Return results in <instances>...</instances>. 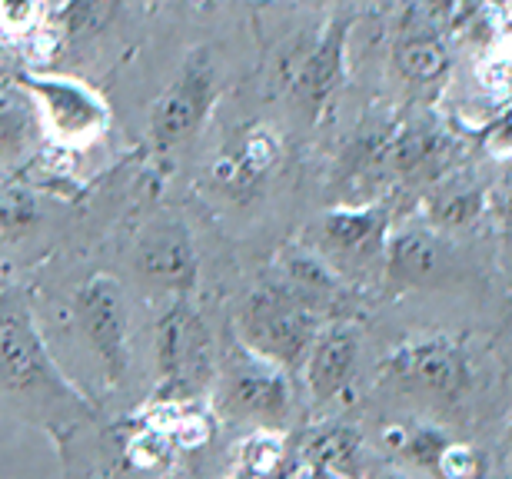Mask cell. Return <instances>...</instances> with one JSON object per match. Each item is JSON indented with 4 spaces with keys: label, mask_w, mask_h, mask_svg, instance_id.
I'll use <instances>...</instances> for the list:
<instances>
[{
    "label": "cell",
    "mask_w": 512,
    "mask_h": 479,
    "mask_svg": "<svg viewBox=\"0 0 512 479\" xmlns=\"http://www.w3.org/2000/svg\"><path fill=\"white\" fill-rule=\"evenodd\" d=\"M233 336L250 353L263 356L266 363L293 373L303 370L316 336H320V313L303 303L283 283L253 290L237 313Z\"/></svg>",
    "instance_id": "cell-1"
},
{
    "label": "cell",
    "mask_w": 512,
    "mask_h": 479,
    "mask_svg": "<svg viewBox=\"0 0 512 479\" xmlns=\"http://www.w3.org/2000/svg\"><path fill=\"white\" fill-rule=\"evenodd\" d=\"M380 376L393 390L436 406H459L473 386L466 346L449 333H416L399 340L380 363Z\"/></svg>",
    "instance_id": "cell-2"
},
{
    "label": "cell",
    "mask_w": 512,
    "mask_h": 479,
    "mask_svg": "<svg viewBox=\"0 0 512 479\" xmlns=\"http://www.w3.org/2000/svg\"><path fill=\"white\" fill-rule=\"evenodd\" d=\"M157 396L160 403H187L217 380V350L210 326L190 307L177 300L157 323Z\"/></svg>",
    "instance_id": "cell-3"
},
{
    "label": "cell",
    "mask_w": 512,
    "mask_h": 479,
    "mask_svg": "<svg viewBox=\"0 0 512 479\" xmlns=\"http://www.w3.org/2000/svg\"><path fill=\"white\" fill-rule=\"evenodd\" d=\"M220 406L237 420L256 423V430H280L293 406L286 370L250 353L233 336V353L220 370Z\"/></svg>",
    "instance_id": "cell-4"
},
{
    "label": "cell",
    "mask_w": 512,
    "mask_h": 479,
    "mask_svg": "<svg viewBox=\"0 0 512 479\" xmlns=\"http://www.w3.org/2000/svg\"><path fill=\"white\" fill-rule=\"evenodd\" d=\"M217 104V67L207 47L190 50L177 77L163 90L150 114V137L160 150L193 137Z\"/></svg>",
    "instance_id": "cell-5"
},
{
    "label": "cell",
    "mask_w": 512,
    "mask_h": 479,
    "mask_svg": "<svg viewBox=\"0 0 512 479\" xmlns=\"http://www.w3.org/2000/svg\"><path fill=\"white\" fill-rule=\"evenodd\" d=\"M17 80L34 97L44 130H50L57 140L80 147L107 134L110 107L84 80L57 74H20Z\"/></svg>",
    "instance_id": "cell-6"
},
{
    "label": "cell",
    "mask_w": 512,
    "mask_h": 479,
    "mask_svg": "<svg viewBox=\"0 0 512 479\" xmlns=\"http://www.w3.org/2000/svg\"><path fill=\"white\" fill-rule=\"evenodd\" d=\"M313 253L340 273L346 267H370L386 260L389 213L380 203H346L326 210L310 227Z\"/></svg>",
    "instance_id": "cell-7"
},
{
    "label": "cell",
    "mask_w": 512,
    "mask_h": 479,
    "mask_svg": "<svg viewBox=\"0 0 512 479\" xmlns=\"http://www.w3.org/2000/svg\"><path fill=\"white\" fill-rule=\"evenodd\" d=\"M0 386L20 396H60L77 400L74 390L60 380L54 363L40 343L27 310L20 303L0 307Z\"/></svg>",
    "instance_id": "cell-8"
},
{
    "label": "cell",
    "mask_w": 512,
    "mask_h": 479,
    "mask_svg": "<svg viewBox=\"0 0 512 479\" xmlns=\"http://www.w3.org/2000/svg\"><path fill=\"white\" fill-rule=\"evenodd\" d=\"M74 317L87 346L94 350L97 363L104 366L110 383H124L130 366L127 346V303L124 290L114 277L100 273L90 277L74 297Z\"/></svg>",
    "instance_id": "cell-9"
},
{
    "label": "cell",
    "mask_w": 512,
    "mask_h": 479,
    "mask_svg": "<svg viewBox=\"0 0 512 479\" xmlns=\"http://www.w3.org/2000/svg\"><path fill=\"white\" fill-rule=\"evenodd\" d=\"M133 267L140 280L150 283L173 297H187L197 290L200 263L197 247H193L190 230L177 217H157L147 230L140 233L137 250H133Z\"/></svg>",
    "instance_id": "cell-10"
},
{
    "label": "cell",
    "mask_w": 512,
    "mask_h": 479,
    "mask_svg": "<svg viewBox=\"0 0 512 479\" xmlns=\"http://www.w3.org/2000/svg\"><path fill=\"white\" fill-rule=\"evenodd\" d=\"M386 277L399 290L439 287L453 277L456 257L446 237L426 223H406L389 233L386 240Z\"/></svg>",
    "instance_id": "cell-11"
},
{
    "label": "cell",
    "mask_w": 512,
    "mask_h": 479,
    "mask_svg": "<svg viewBox=\"0 0 512 479\" xmlns=\"http://www.w3.org/2000/svg\"><path fill=\"white\" fill-rule=\"evenodd\" d=\"M346 40H350V17L340 14L323 27L316 37L310 54L300 64L293 77L296 100H300L303 114L310 120H320V114L333 104L336 90L346 74Z\"/></svg>",
    "instance_id": "cell-12"
},
{
    "label": "cell",
    "mask_w": 512,
    "mask_h": 479,
    "mask_svg": "<svg viewBox=\"0 0 512 479\" xmlns=\"http://www.w3.org/2000/svg\"><path fill=\"white\" fill-rule=\"evenodd\" d=\"M393 64L409 84L433 87L446 77L449 70V47L443 30L426 10L409 7L406 17L399 20L393 37Z\"/></svg>",
    "instance_id": "cell-13"
},
{
    "label": "cell",
    "mask_w": 512,
    "mask_h": 479,
    "mask_svg": "<svg viewBox=\"0 0 512 479\" xmlns=\"http://www.w3.org/2000/svg\"><path fill=\"white\" fill-rule=\"evenodd\" d=\"M356 360H360V340H356L350 326H326V330H320L303 363L306 390L313 393V400L330 403L336 396H343L346 386L353 383Z\"/></svg>",
    "instance_id": "cell-14"
},
{
    "label": "cell",
    "mask_w": 512,
    "mask_h": 479,
    "mask_svg": "<svg viewBox=\"0 0 512 479\" xmlns=\"http://www.w3.org/2000/svg\"><path fill=\"white\" fill-rule=\"evenodd\" d=\"M453 157V140L426 120H409L389 130L386 140V170L406 180H433L446 170Z\"/></svg>",
    "instance_id": "cell-15"
},
{
    "label": "cell",
    "mask_w": 512,
    "mask_h": 479,
    "mask_svg": "<svg viewBox=\"0 0 512 479\" xmlns=\"http://www.w3.org/2000/svg\"><path fill=\"white\" fill-rule=\"evenodd\" d=\"M280 160V140L270 127H247L213 167V180L223 190H250Z\"/></svg>",
    "instance_id": "cell-16"
},
{
    "label": "cell",
    "mask_w": 512,
    "mask_h": 479,
    "mask_svg": "<svg viewBox=\"0 0 512 479\" xmlns=\"http://www.w3.org/2000/svg\"><path fill=\"white\" fill-rule=\"evenodd\" d=\"M44 137V120L20 84L0 80V170L30 157Z\"/></svg>",
    "instance_id": "cell-17"
},
{
    "label": "cell",
    "mask_w": 512,
    "mask_h": 479,
    "mask_svg": "<svg viewBox=\"0 0 512 479\" xmlns=\"http://www.w3.org/2000/svg\"><path fill=\"white\" fill-rule=\"evenodd\" d=\"M280 273H283V287L296 293L303 303H310L313 310H320L340 297V287H343L340 273L306 247L286 250L280 257Z\"/></svg>",
    "instance_id": "cell-18"
},
{
    "label": "cell",
    "mask_w": 512,
    "mask_h": 479,
    "mask_svg": "<svg viewBox=\"0 0 512 479\" xmlns=\"http://www.w3.org/2000/svg\"><path fill=\"white\" fill-rule=\"evenodd\" d=\"M489 210V193L479 183H443L426 197V227L439 233L476 227Z\"/></svg>",
    "instance_id": "cell-19"
},
{
    "label": "cell",
    "mask_w": 512,
    "mask_h": 479,
    "mask_svg": "<svg viewBox=\"0 0 512 479\" xmlns=\"http://www.w3.org/2000/svg\"><path fill=\"white\" fill-rule=\"evenodd\" d=\"M389 443H393L406 460L436 470L439 460H443V453H446V446L453 440H449L439 426H406V430H396L393 436H389Z\"/></svg>",
    "instance_id": "cell-20"
},
{
    "label": "cell",
    "mask_w": 512,
    "mask_h": 479,
    "mask_svg": "<svg viewBox=\"0 0 512 479\" xmlns=\"http://www.w3.org/2000/svg\"><path fill=\"white\" fill-rule=\"evenodd\" d=\"M40 220L37 200L27 190L4 187L0 190V237H17L27 233Z\"/></svg>",
    "instance_id": "cell-21"
},
{
    "label": "cell",
    "mask_w": 512,
    "mask_h": 479,
    "mask_svg": "<svg viewBox=\"0 0 512 479\" xmlns=\"http://www.w3.org/2000/svg\"><path fill=\"white\" fill-rule=\"evenodd\" d=\"M243 466L253 476H273L283 463V440L276 430H256L240 450Z\"/></svg>",
    "instance_id": "cell-22"
},
{
    "label": "cell",
    "mask_w": 512,
    "mask_h": 479,
    "mask_svg": "<svg viewBox=\"0 0 512 479\" xmlns=\"http://www.w3.org/2000/svg\"><path fill=\"white\" fill-rule=\"evenodd\" d=\"M313 453H316V460L323 466H330V470L350 473L356 463V436L346 430H330L316 440Z\"/></svg>",
    "instance_id": "cell-23"
},
{
    "label": "cell",
    "mask_w": 512,
    "mask_h": 479,
    "mask_svg": "<svg viewBox=\"0 0 512 479\" xmlns=\"http://www.w3.org/2000/svg\"><path fill=\"white\" fill-rule=\"evenodd\" d=\"M110 14L107 4H67L57 10V24L64 34L77 37V34H87V30H97L100 20Z\"/></svg>",
    "instance_id": "cell-24"
},
{
    "label": "cell",
    "mask_w": 512,
    "mask_h": 479,
    "mask_svg": "<svg viewBox=\"0 0 512 479\" xmlns=\"http://www.w3.org/2000/svg\"><path fill=\"white\" fill-rule=\"evenodd\" d=\"M479 470H483V460L473 446H463V443H449L443 460H439L436 473H443L446 479H476Z\"/></svg>",
    "instance_id": "cell-25"
},
{
    "label": "cell",
    "mask_w": 512,
    "mask_h": 479,
    "mask_svg": "<svg viewBox=\"0 0 512 479\" xmlns=\"http://www.w3.org/2000/svg\"><path fill=\"white\" fill-rule=\"evenodd\" d=\"M40 10L30 4H0V27L7 30H30Z\"/></svg>",
    "instance_id": "cell-26"
},
{
    "label": "cell",
    "mask_w": 512,
    "mask_h": 479,
    "mask_svg": "<svg viewBox=\"0 0 512 479\" xmlns=\"http://www.w3.org/2000/svg\"><path fill=\"white\" fill-rule=\"evenodd\" d=\"M499 230H503V240L512 247V193L503 200V207H499Z\"/></svg>",
    "instance_id": "cell-27"
},
{
    "label": "cell",
    "mask_w": 512,
    "mask_h": 479,
    "mask_svg": "<svg viewBox=\"0 0 512 479\" xmlns=\"http://www.w3.org/2000/svg\"><path fill=\"white\" fill-rule=\"evenodd\" d=\"M509 450H512V416H509Z\"/></svg>",
    "instance_id": "cell-28"
},
{
    "label": "cell",
    "mask_w": 512,
    "mask_h": 479,
    "mask_svg": "<svg viewBox=\"0 0 512 479\" xmlns=\"http://www.w3.org/2000/svg\"><path fill=\"white\" fill-rule=\"evenodd\" d=\"M0 74H4V54H0ZM0 80H4V77H0Z\"/></svg>",
    "instance_id": "cell-29"
}]
</instances>
